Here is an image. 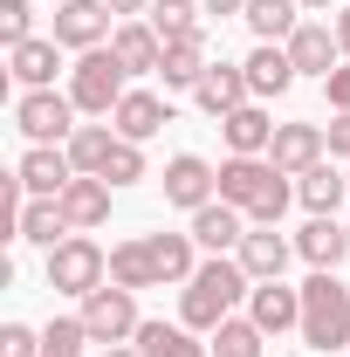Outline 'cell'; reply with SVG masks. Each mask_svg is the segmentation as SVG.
Instances as JSON below:
<instances>
[{"label":"cell","instance_id":"obj_1","mask_svg":"<svg viewBox=\"0 0 350 357\" xmlns=\"http://www.w3.org/2000/svg\"><path fill=\"white\" fill-rule=\"evenodd\" d=\"M248 282H254V275H248L241 261L213 255V261H206L199 275H192V282H185V303H178V323H185V330H220V323L234 316V303H241V296H254Z\"/></svg>","mask_w":350,"mask_h":357},{"label":"cell","instance_id":"obj_2","mask_svg":"<svg viewBox=\"0 0 350 357\" xmlns=\"http://www.w3.org/2000/svg\"><path fill=\"white\" fill-rule=\"evenodd\" d=\"M303 344L309 351L350 344V289L337 282V268H316L303 282Z\"/></svg>","mask_w":350,"mask_h":357},{"label":"cell","instance_id":"obj_3","mask_svg":"<svg viewBox=\"0 0 350 357\" xmlns=\"http://www.w3.org/2000/svg\"><path fill=\"white\" fill-rule=\"evenodd\" d=\"M103 282H110V255L89 234H69L62 248H48V289L55 296H96Z\"/></svg>","mask_w":350,"mask_h":357},{"label":"cell","instance_id":"obj_4","mask_svg":"<svg viewBox=\"0 0 350 357\" xmlns=\"http://www.w3.org/2000/svg\"><path fill=\"white\" fill-rule=\"evenodd\" d=\"M69 96H76V110L89 117H110L131 89H124V62L110 55V48H83V62L69 69Z\"/></svg>","mask_w":350,"mask_h":357},{"label":"cell","instance_id":"obj_5","mask_svg":"<svg viewBox=\"0 0 350 357\" xmlns=\"http://www.w3.org/2000/svg\"><path fill=\"white\" fill-rule=\"evenodd\" d=\"M137 289H117V282H103L96 296H83V330H89V344H124V337H137Z\"/></svg>","mask_w":350,"mask_h":357},{"label":"cell","instance_id":"obj_6","mask_svg":"<svg viewBox=\"0 0 350 357\" xmlns=\"http://www.w3.org/2000/svg\"><path fill=\"white\" fill-rule=\"evenodd\" d=\"M14 124L28 131V144H55V137H76V96H55V89H28L14 103Z\"/></svg>","mask_w":350,"mask_h":357},{"label":"cell","instance_id":"obj_7","mask_svg":"<svg viewBox=\"0 0 350 357\" xmlns=\"http://www.w3.org/2000/svg\"><path fill=\"white\" fill-rule=\"evenodd\" d=\"M110 192H117V185H110V178H96V172H76V178H69V185H62V199H55V206H62V220H69V234H89V227L110 220Z\"/></svg>","mask_w":350,"mask_h":357},{"label":"cell","instance_id":"obj_8","mask_svg":"<svg viewBox=\"0 0 350 357\" xmlns=\"http://www.w3.org/2000/svg\"><path fill=\"white\" fill-rule=\"evenodd\" d=\"M213 192H220V172L199 158V151H178L172 165H165V199H172V206L199 213V206H213Z\"/></svg>","mask_w":350,"mask_h":357},{"label":"cell","instance_id":"obj_9","mask_svg":"<svg viewBox=\"0 0 350 357\" xmlns=\"http://www.w3.org/2000/svg\"><path fill=\"white\" fill-rule=\"evenodd\" d=\"M275 178H282V172H275V158H227V165H220V199L241 206V213H254Z\"/></svg>","mask_w":350,"mask_h":357},{"label":"cell","instance_id":"obj_10","mask_svg":"<svg viewBox=\"0 0 350 357\" xmlns=\"http://www.w3.org/2000/svg\"><path fill=\"white\" fill-rule=\"evenodd\" d=\"M323 151H330L323 124H275V144H268L275 172H289V178H303L309 165H323Z\"/></svg>","mask_w":350,"mask_h":357},{"label":"cell","instance_id":"obj_11","mask_svg":"<svg viewBox=\"0 0 350 357\" xmlns=\"http://www.w3.org/2000/svg\"><path fill=\"white\" fill-rule=\"evenodd\" d=\"M110 35V7L103 0H62L55 7V42L62 48H103Z\"/></svg>","mask_w":350,"mask_h":357},{"label":"cell","instance_id":"obj_12","mask_svg":"<svg viewBox=\"0 0 350 357\" xmlns=\"http://www.w3.org/2000/svg\"><path fill=\"white\" fill-rule=\"evenodd\" d=\"M14 178L28 185V199H62V185L76 178V165H69V151H55V144H35V151L14 165Z\"/></svg>","mask_w":350,"mask_h":357},{"label":"cell","instance_id":"obj_13","mask_svg":"<svg viewBox=\"0 0 350 357\" xmlns=\"http://www.w3.org/2000/svg\"><path fill=\"white\" fill-rule=\"evenodd\" d=\"M110 55L124 62V76H158L165 42H158V28H151V21H124V28L110 35Z\"/></svg>","mask_w":350,"mask_h":357},{"label":"cell","instance_id":"obj_14","mask_svg":"<svg viewBox=\"0 0 350 357\" xmlns=\"http://www.w3.org/2000/svg\"><path fill=\"white\" fill-rule=\"evenodd\" d=\"M289 62H296V76H330L337 69V55H344V42H337V28H316V21H303L296 35H289Z\"/></svg>","mask_w":350,"mask_h":357},{"label":"cell","instance_id":"obj_15","mask_svg":"<svg viewBox=\"0 0 350 357\" xmlns=\"http://www.w3.org/2000/svg\"><path fill=\"white\" fill-rule=\"evenodd\" d=\"M254 323L261 337H282V330H303V289H282V282H254Z\"/></svg>","mask_w":350,"mask_h":357},{"label":"cell","instance_id":"obj_16","mask_svg":"<svg viewBox=\"0 0 350 357\" xmlns=\"http://www.w3.org/2000/svg\"><path fill=\"white\" fill-rule=\"evenodd\" d=\"M110 124H117V137L144 144V137H158V124H172V103H158L151 89H131V96L110 110Z\"/></svg>","mask_w":350,"mask_h":357},{"label":"cell","instance_id":"obj_17","mask_svg":"<svg viewBox=\"0 0 350 357\" xmlns=\"http://www.w3.org/2000/svg\"><path fill=\"white\" fill-rule=\"evenodd\" d=\"M220 131H227V144H234V158H268V144H275V124H268L261 103L227 110V117H220Z\"/></svg>","mask_w":350,"mask_h":357},{"label":"cell","instance_id":"obj_18","mask_svg":"<svg viewBox=\"0 0 350 357\" xmlns=\"http://www.w3.org/2000/svg\"><path fill=\"white\" fill-rule=\"evenodd\" d=\"M254 89H248V69H227V62H213L206 76H199V89H192V103L206 110V117H227V110H241Z\"/></svg>","mask_w":350,"mask_h":357},{"label":"cell","instance_id":"obj_19","mask_svg":"<svg viewBox=\"0 0 350 357\" xmlns=\"http://www.w3.org/2000/svg\"><path fill=\"white\" fill-rule=\"evenodd\" d=\"M289 255H296V248H289V241H282L275 227H248V241H241V255H234V261L248 268L254 282H282V268H289Z\"/></svg>","mask_w":350,"mask_h":357},{"label":"cell","instance_id":"obj_20","mask_svg":"<svg viewBox=\"0 0 350 357\" xmlns=\"http://www.w3.org/2000/svg\"><path fill=\"white\" fill-rule=\"evenodd\" d=\"M296 255H303L309 268H337L350 255V234L337 227V213H309V227L296 234Z\"/></svg>","mask_w":350,"mask_h":357},{"label":"cell","instance_id":"obj_21","mask_svg":"<svg viewBox=\"0 0 350 357\" xmlns=\"http://www.w3.org/2000/svg\"><path fill=\"white\" fill-rule=\"evenodd\" d=\"M192 241H199V248H213V255L241 248V241H248V220H241V206H227V199L199 206V213H192Z\"/></svg>","mask_w":350,"mask_h":357},{"label":"cell","instance_id":"obj_22","mask_svg":"<svg viewBox=\"0 0 350 357\" xmlns=\"http://www.w3.org/2000/svg\"><path fill=\"white\" fill-rule=\"evenodd\" d=\"M241 69H248V89H254V96H282V89L296 83V62H289V48H282V42H261Z\"/></svg>","mask_w":350,"mask_h":357},{"label":"cell","instance_id":"obj_23","mask_svg":"<svg viewBox=\"0 0 350 357\" xmlns=\"http://www.w3.org/2000/svg\"><path fill=\"white\" fill-rule=\"evenodd\" d=\"M206 69H213V62H206V35H192V42H165V62H158L165 89H199Z\"/></svg>","mask_w":350,"mask_h":357},{"label":"cell","instance_id":"obj_24","mask_svg":"<svg viewBox=\"0 0 350 357\" xmlns=\"http://www.w3.org/2000/svg\"><path fill=\"white\" fill-rule=\"evenodd\" d=\"M296 199H303L309 213H337L350 199V172H330V165H309L303 178H296Z\"/></svg>","mask_w":350,"mask_h":357},{"label":"cell","instance_id":"obj_25","mask_svg":"<svg viewBox=\"0 0 350 357\" xmlns=\"http://www.w3.org/2000/svg\"><path fill=\"white\" fill-rule=\"evenodd\" d=\"M144 248H151L158 282H192V275H199V268H192V234H144Z\"/></svg>","mask_w":350,"mask_h":357},{"label":"cell","instance_id":"obj_26","mask_svg":"<svg viewBox=\"0 0 350 357\" xmlns=\"http://www.w3.org/2000/svg\"><path fill=\"white\" fill-rule=\"evenodd\" d=\"M14 234H21V241H35V248H62V241H69V220H62V206H55V199H28V206H21V220H14Z\"/></svg>","mask_w":350,"mask_h":357},{"label":"cell","instance_id":"obj_27","mask_svg":"<svg viewBox=\"0 0 350 357\" xmlns=\"http://www.w3.org/2000/svg\"><path fill=\"white\" fill-rule=\"evenodd\" d=\"M144 357H206V344H192V330L185 323H137L131 337Z\"/></svg>","mask_w":350,"mask_h":357},{"label":"cell","instance_id":"obj_28","mask_svg":"<svg viewBox=\"0 0 350 357\" xmlns=\"http://www.w3.org/2000/svg\"><path fill=\"white\" fill-rule=\"evenodd\" d=\"M55 48H62V42H21V48H7L14 83H21V89H48V83H55V69H62Z\"/></svg>","mask_w":350,"mask_h":357},{"label":"cell","instance_id":"obj_29","mask_svg":"<svg viewBox=\"0 0 350 357\" xmlns=\"http://www.w3.org/2000/svg\"><path fill=\"white\" fill-rule=\"evenodd\" d=\"M110 282H117V289H158L151 248H144V241H124V248H110Z\"/></svg>","mask_w":350,"mask_h":357},{"label":"cell","instance_id":"obj_30","mask_svg":"<svg viewBox=\"0 0 350 357\" xmlns=\"http://www.w3.org/2000/svg\"><path fill=\"white\" fill-rule=\"evenodd\" d=\"M261 42H289L303 21H296V0H248V14H241Z\"/></svg>","mask_w":350,"mask_h":357},{"label":"cell","instance_id":"obj_31","mask_svg":"<svg viewBox=\"0 0 350 357\" xmlns=\"http://www.w3.org/2000/svg\"><path fill=\"white\" fill-rule=\"evenodd\" d=\"M151 28H158V42H192V35H206L192 0H151Z\"/></svg>","mask_w":350,"mask_h":357},{"label":"cell","instance_id":"obj_32","mask_svg":"<svg viewBox=\"0 0 350 357\" xmlns=\"http://www.w3.org/2000/svg\"><path fill=\"white\" fill-rule=\"evenodd\" d=\"M110 144H117V137L103 131V124H76V137H69V165L103 178V158H110Z\"/></svg>","mask_w":350,"mask_h":357},{"label":"cell","instance_id":"obj_33","mask_svg":"<svg viewBox=\"0 0 350 357\" xmlns=\"http://www.w3.org/2000/svg\"><path fill=\"white\" fill-rule=\"evenodd\" d=\"M213 344H220L213 357H261V323L254 316H227L213 330Z\"/></svg>","mask_w":350,"mask_h":357},{"label":"cell","instance_id":"obj_34","mask_svg":"<svg viewBox=\"0 0 350 357\" xmlns=\"http://www.w3.org/2000/svg\"><path fill=\"white\" fill-rule=\"evenodd\" d=\"M89 344V330H83V316H55L42 330V357H83Z\"/></svg>","mask_w":350,"mask_h":357},{"label":"cell","instance_id":"obj_35","mask_svg":"<svg viewBox=\"0 0 350 357\" xmlns=\"http://www.w3.org/2000/svg\"><path fill=\"white\" fill-rule=\"evenodd\" d=\"M103 178H110V185H137V178H144V151H137L131 137H117V144H110V158H103Z\"/></svg>","mask_w":350,"mask_h":357},{"label":"cell","instance_id":"obj_36","mask_svg":"<svg viewBox=\"0 0 350 357\" xmlns=\"http://www.w3.org/2000/svg\"><path fill=\"white\" fill-rule=\"evenodd\" d=\"M28 28H35V7H28V0H0V42H7V48L35 42Z\"/></svg>","mask_w":350,"mask_h":357},{"label":"cell","instance_id":"obj_37","mask_svg":"<svg viewBox=\"0 0 350 357\" xmlns=\"http://www.w3.org/2000/svg\"><path fill=\"white\" fill-rule=\"evenodd\" d=\"M289 199H296V185H289V172H282L275 185H268V199L254 206V213H248V220H254V227H275L282 213H289Z\"/></svg>","mask_w":350,"mask_h":357},{"label":"cell","instance_id":"obj_38","mask_svg":"<svg viewBox=\"0 0 350 357\" xmlns=\"http://www.w3.org/2000/svg\"><path fill=\"white\" fill-rule=\"evenodd\" d=\"M0 357H42V330L7 323V330H0Z\"/></svg>","mask_w":350,"mask_h":357},{"label":"cell","instance_id":"obj_39","mask_svg":"<svg viewBox=\"0 0 350 357\" xmlns=\"http://www.w3.org/2000/svg\"><path fill=\"white\" fill-rule=\"evenodd\" d=\"M330 151H337V158H350V110H337V117H330Z\"/></svg>","mask_w":350,"mask_h":357},{"label":"cell","instance_id":"obj_40","mask_svg":"<svg viewBox=\"0 0 350 357\" xmlns=\"http://www.w3.org/2000/svg\"><path fill=\"white\" fill-rule=\"evenodd\" d=\"M323 89H330V103H337V110H350V69H330Z\"/></svg>","mask_w":350,"mask_h":357},{"label":"cell","instance_id":"obj_41","mask_svg":"<svg viewBox=\"0 0 350 357\" xmlns=\"http://www.w3.org/2000/svg\"><path fill=\"white\" fill-rule=\"evenodd\" d=\"M206 14H248V0H199Z\"/></svg>","mask_w":350,"mask_h":357},{"label":"cell","instance_id":"obj_42","mask_svg":"<svg viewBox=\"0 0 350 357\" xmlns=\"http://www.w3.org/2000/svg\"><path fill=\"white\" fill-rule=\"evenodd\" d=\"M103 7H110V14H144L151 0H103Z\"/></svg>","mask_w":350,"mask_h":357},{"label":"cell","instance_id":"obj_43","mask_svg":"<svg viewBox=\"0 0 350 357\" xmlns=\"http://www.w3.org/2000/svg\"><path fill=\"white\" fill-rule=\"evenodd\" d=\"M337 42H344V55H350V7L337 14Z\"/></svg>","mask_w":350,"mask_h":357},{"label":"cell","instance_id":"obj_44","mask_svg":"<svg viewBox=\"0 0 350 357\" xmlns=\"http://www.w3.org/2000/svg\"><path fill=\"white\" fill-rule=\"evenodd\" d=\"M103 357H144V351H137V344H110Z\"/></svg>","mask_w":350,"mask_h":357},{"label":"cell","instance_id":"obj_45","mask_svg":"<svg viewBox=\"0 0 350 357\" xmlns=\"http://www.w3.org/2000/svg\"><path fill=\"white\" fill-rule=\"evenodd\" d=\"M303 7H330V0H303Z\"/></svg>","mask_w":350,"mask_h":357},{"label":"cell","instance_id":"obj_46","mask_svg":"<svg viewBox=\"0 0 350 357\" xmlns=\"http://www.w3.org/2000/svg\"><path fill=\"white\" fill-rule=\"evenodd\" d=\"M55 7H62V0H55Z\"/></svg>","mask_w":350,"mask_h":357}]
</instances>
